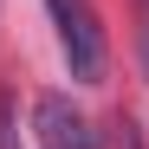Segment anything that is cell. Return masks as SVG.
Returning a JSON list of instances; mask_svg holds the SVG:
<instances>
[{"mask_svg":"<svg viewBox=\"0 0 149 149\" xmlns=\"http://www.w3.org/2000/svg\"><path fill=\"white\" fill-rule=\"evenodd\" d=\"M33 136H39V149H97L91 117L71 104L65 91H39L33 97Z\"/></svg>","mask_w":149,"mask_h":149,"instance_id":"obj_2","label":"cell"},{"mask_svg":"<svg viewBox=\"0 0 149 149\" xmlns=\"http://www.w3.org/2000/svg\"><path fill=\"white\" fill-rule=\"evenodd\" d=\"M45 13H52V26H58V52L71 65V78L78 84H104L110 39H104V26H97V7L91 0H45Z\"/></svg>","mask_w":149,"mask_h":149,"instance_id":"obj_1","label":"cell"},{"mask_svg":"<svg viewBox=\"0 0 149 149\" xmlns=\"http://www.w3.org/2000/svg\"><path fill=\"white\" fill-rule=\"evenodd\" d=\"M0 149H19V123H13V97L0 91Z\"/></svg>","mask_w":149,"mask_h":149,"instance_id":"obj_3","label":"cell"},{"mask_svg":"<svg viewBox=\"0 0 149 149\" xmlns=\"http://www.w3.org/2000/svg\"><path fill=\"white\" fill-rule=\"evenodd\" d=\"M136 58H143V78H149V0H143V13H136Z\"/></svg>","mask_w":149,"mask_h":149,"instance_id":"obj_4","label":"cell"}]
</instances>
